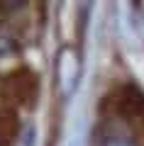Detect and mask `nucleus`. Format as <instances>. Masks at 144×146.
I'll return each instance as SVG.
<instances>
[{
  "label": "nucleus",
  "instance_id": "obj_1",
  "mask_svg": "<svg viewBox=\"0 0 144 146\" xmlns=\"http://www.w3.org/2000/svg\"><path fill=\"white\" fill-rule=\"evenodd\" d=\"M59 73H61V80L66 85V90H71L73 80H76V58H73L71 51H64V56L59 58Z\"/></svg>",
  "mask_w": 144,
  "mask_h": 146
},
{
  "label": "nucleus",
  "instance_id": "obj_2",
  "mask_svg": "<svg viewBox=\"0 0 144 146\" xmlns=\"http://www.w3.org/2000/svg\"><path fill=\"white\" fill-rule=\"evenodd\" d=\"M110 146H129V144H120V141H115V144H110Z\"/></svg>",
  "mask_w": 144,
  "mask_h": 146
}]
</instances>
